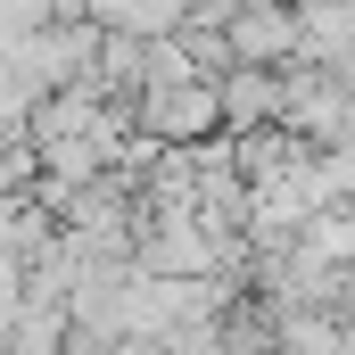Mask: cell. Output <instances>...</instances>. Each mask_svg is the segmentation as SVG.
<instances>
[{"mask_svg": "<svg viewBox=\"0 0 355 355\" xmlns=\"http://www.w3.org/2000/svg\"><path fill=\"white\" fill-rule=\"evenodd\" d=\"M223 58L281 75V67L297 58V8H289V0H240V8L223 17Z\"/></svg>", "mask_w": 355, "mask_h": 355, "instance_id": "cell-1", "label": "cell"}]
</instances>
